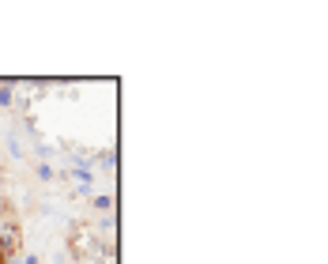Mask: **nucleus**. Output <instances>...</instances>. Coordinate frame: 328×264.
<instances>
[]
</instances>
